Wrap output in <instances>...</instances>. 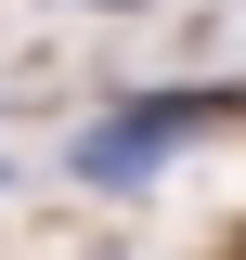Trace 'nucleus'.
<instances>
[{"label":"nucleus","mask_w":246,"mask_h":260,"mask_svg":"<svg viewBox=\"0 0 246 260\" xmlns=\"http://www.w3.org/2000/svg\"><path fill=\"white\" fill-rule=\"evenodd\" d=\"M65 13H130V0H65Z\"/></svg>","instance_id":"nucleus-2"},{"label":"nucleus","mask_w":246,"mask_h":260,"mask_svg":"<svg viewBox=\"0 0 246 260\" xmlns=\"http://www.w3.org/2000/svg\"><path fill=\"white\" fill-rule=\"evenodd\" d=\"M0 182H13V169H0Z\"/></svg>","instance_id":"nucleus-3"},{"label":"nucleus","mask_w":246,"mask_h":260,"mask_svg":"<svg viewBox=\"0 0 246 260\" xmlns=\"http://www.w3.org/2000/svg\"><path fill=\"white\" fill-rule=\"evenodd\" d=\"M220 117H246V78H220V91H130V104H104V117L65 143V169L91 195H143L155 169H169V143H194V130H220Z\"/></svg>","instance_id":"nucleus-1"}]
</instances>
